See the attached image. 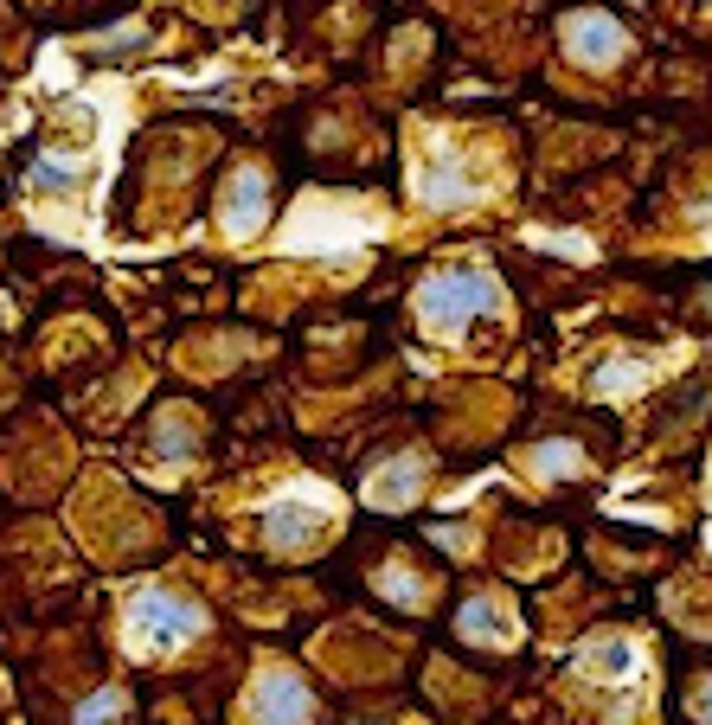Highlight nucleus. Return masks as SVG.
Wrapping results in <instances>:
<instances>
[{"label":"nucleus","mask_w":712,"mask_h":725,"mask_svg":"<svg viewBox=\"0 0 712 725\" xmlns=\"http://www.w3.org/2000/svg\"><path fill=\"white\" fill-rule=\"evenodd\" d=\"M494 302V283L475 277V270H450V277H430L424 295H418V315L430 328H469L475 315Z\"/></svg>","instance_id":"obj_1"},{"label":"nucleus","mask_w":712,"mask_h":725,"mask_svg":"<svg viewBox=\"0 0 712 725\" xmlns=\"http://www.w3.org/2000/svg\"><path fill=\"white\" fill-rule=\"evenodd\" d=\"M109 706H122V693H96V700H84L78 720H96V713H109Z\"/></svg>","instance_id":"obj_7"},{"label":"nucleus","mask_w":712,"mask_h":725,"mask_svg":"<svg viewBox=\"0 0 712 725\" xmlns=\"http://www.w3.org/2000/svg\"><path fill=\"white\" fill-rule=\"evenodd\" d=\"M315 533V514L302 507V501H283L277 514H270V546H302Z\"/></svg>","instance_id":"obj_5"},{"label":"nucleus","mask_w":712,"mask_h":725,"mask_svg":"<svg viewBox=\"0 0 712 725\" xmlns=\"http://www.w3.org/2000/svg\"><path fill=\"white\" fill-rule=\"evenodd\" d=\"M136 629H142L148 642H187L199 617H192L180 597H167V590H142L136 597Z\"/></svg>","instance_id":"obj_2"},{"label":"nucleus","mask_w":712,"mask_h":725,"mask_svg":"<svg viewBox=\"0 0 712 725\" xmlns=\"http://www.w3.org/2000/svg\"><path fill=\"white\" fill-rule=\"evenodd\" d=\"M264 706H277V713H302L308 700H302V693H295L289 680H277V687H264Z\"/></svg>","instance_id":"obj_6"},{"label":"nucleus","mask_w":712,"mask_h":725,"mask_svg":"<svg viewBox=\"0 0 712 725\" xmlns=\"http://www.w3.org/2000/svg\"><path fill=\"white\" fill-rule=\"evenodd\" d=\"M225 219H232V232L244 238V232H257L264 225V212H270V194H264V180L257 174H232V187H225Z\"/></svg>","instance_id":"obj_4"},{"label":"nucleus","mask_w":712,"mask_h":725,"mask_svg":"<svg viewBox=\"0 0 712 725\" xmlns=\"http://www.w3.org/2000/svg\"><path fill=\"white\" fill-rule=\"evenodd\" d=\"M565 46L584 51L591 65H610L629 39H622V26L610 20V13H591V7H584V13H571V20H565Z\"/></svg>","instance_id":"obj_3"}]
</instances>
